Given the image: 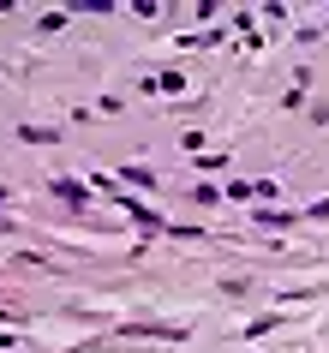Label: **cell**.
Listing matches in <instances>:
<instances>
[{
	"instance_id": "1",
	"label": "cell",
	"mask_w": 329,
	"mask_h": 353,
	"mask_svg": "<svg viewBox=\"0 0 329 353\" xmlns=\"http://www.w3.org/2000/svg\"><path fill=\"white\" fill-rule=\"evenodd\" d=\"M126 335H150V341H186V330H168V323H132Z\"/></svg>"
},
{
	"instance_id": "2",
	"label": "cell",
	"mask_w": 329,
	"mask_h": 353,
	"mask_svg": "<svg viewBox=\"0 0 329 353\" xmlns=\"http://www.w3.org/2000/svg\"><path fill=\"white\" fill-rule=\"evenodd\" d=\"M54 192L66 198V204H84V198H90V186H84V180H54Z\"/></svg>"
},
{
	"instance_id": "3",
	"label": "cell",
	"mask_w": 329,
	"mask_h": 353,
	"mask_svg": "<svg viewBox=\"0 0 329 353\" xmlns=\"http://www.w3.org/2000/svg\"><path fill=\"white\" fill-rule=\"evenodd\" d=\"M252 198H257V204H275V198H281V186H275V180H257Z\"/></svg>"
},
{
	"instance_id": "4",
	"label": "cell",
	"mask_w": 329,
	"mask_h": 353,
	"mask_svg": "<svg viewBox=\"0 0 329 353\" xmlns=\"http://www.w3.org/2000/svg\"><path fill=\"white\" fill-rule=\"evenodd\" d=\"M257 222H263V228H288L293 216H288V210H257Z\"/></svg>"
},
{
	"instance_id": "5",
	"label": "cell",
	"mask_w": 329,
	"mask_h": 353,
	"mask_svg": "<svg viewBox=\"0 0 329 353\" xmlns=\"http://www.w3.org/2000/svg\"><path fill=\"white\" fill-rule=\"evenodd\" d=\"M6 198H12V192H6V186H0V204H6Z\"/></svg>"
}]
</instances>
